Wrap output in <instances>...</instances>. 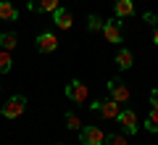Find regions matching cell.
<instances>
[{"label": "cell", "instance_id": "6da1fadb", "mask_svg": "<svg viewBox=\"0 0 158 145\" xmlns=\"http://www.w3.org/2000/svg\"><path fill=\"white\" fill-rule=\"evenodd\" d=\"M90 108H92L95 113H100L103 119H118V113H121V103H116L113 98H106V100H95Z\"/></svg>", "mask_w": 158, "mask_h": 145}, {"label": "cell", "instance_id": "7a4b0ae2", "mask_svg": "<svg viewBox=\"0 0 158 145\" xmlns=\"http://www.w3.org/2000/svg\"><path fill=\"white\" fill-rule=\"evenodd\" d=\"M24 108H27V98L24 95H13V98H8V103L3 108H0V116L6 119H16L24 113Z\"/></svg>", "mask_w": 158, "mask_h": 145}, {"label": "cell", "instance_id": "3957f363", "mask_svg": "<svg viewBox=\"0 0 158 145\" xmlns=\"http://www.w3.org/2000/svg\"><path fill=\"white\" fill-rule=\"evenodd\" d=\"M87 95H90V90H87L85 82H79V79H71V82L66 84V98L71 103H85Z\"/></svg>", "mask_w": 158, "mask_h": 145}, {"label": "cell", "instance_id": "277c9868", "mask_svg": "<svg viewBox=\"0 0 158 145\" xmlns=\"http://www.w3.org/2000/svg\"><path fill=\"white\" fill-rule=\"evenodd\" d=\"M108 95H111L116 103H129L132 92H129V87H127L121 79H111V82H108Z\"/></svg>", "mask_w": 158, "mask_h": 145}, {"label": "cell", "instance_id": "5b68a950", "mask_svg": "<svg viewBox=\"0 0 158 145\" xmlns=\"http://www.w3.org/2000/svg\"><path fill=\"white\" fill-rule=\"evenodd\" d=\"M103 37L113 45H121V21L118 19H106L103 24Z\"/></svg>", "mask_w": 158, "mask_h": 145}, {"label": "cell", "instance_id": "8992f818", "mask_svg": "<svg viewBox=\"0 0 158 145\" xmlns=\"http://www.w3.org/2000/svg\"><path fill=\"white\" fill-rule=\"evenodd\" d=\"M34 45H37V53H56L58 50V37L53 32H42V34H37Z\"/></svg>", "mask_w": 158, "mask_h": 145}, {"label": "cell", "instance_id": "52a82bcc", "mask_svg": "<svg viewBox=\"0 0 158 145\" xmlns=\"http://www.w3.org/2000/svg\"><path fill=\"white\" fill-rule=\"evenodd\" d=\"M79 140H82V145H106V134L100 127H85Z\"/></svg>", "mask_w": 158, "mask_h": 145}, {"label": "cell", "instance_id": "ba28073f", "mask_svg": "<svg viewBox=\"0 0 158 145\" xmlns=\"http://www.w3.org/2000/svg\"><path fill=\"white\" fill-rule=\"evenodd\" d=\"M116 122L121 124L124 134H135V132H137V113L132 111V108H121V113H118Z\"/></svg>", "mask_w": 158, "mask_h": 145}, {"label": "cell", "instance_id": "9c48e42d", "mask_svg": "<svg viewBox=\"0 0 158 145\" xmlns=\"http://www.w3.org/2000/svg\"><path fill=\"white\" fill-rule=\"evenodd\" d=\"M53 24H56L58 29H71L74 19H71V11H66V8L58 6L56 11H53Z\"/></svg>", "mask_w": 158, "mask_h": 145}, {"label": "cell", "instance_id": "30bf717a", "mask_svg": "<svg viewBox=\"0 0 158 145\" xmlns=\"http://www.w3.org/2000/svg\"><path fill=\"white\" fill-rule=\"evenodd\" d=\"M58 8V0H29V11L37 13H53Z\"/></svg>", "mask_w": 158, "mask_h": 145}, {"label": "cell", "instance_id": "8fae6325", "mask_svg": "<svg viewBox=\"0 0 158 145\" xmlns=\"http://www.w3.org/2000/svg\"><path fill=\"white\" fill-rule=\"evenodd\" d=\"M132 63H135L132 50H129V48H118V53H116V66L121 69V71H127V69H132Z\"/></svg>", "mask_w": 158, "mask_h": 145}, {"label": "cell", "instance_id": "7c38bea8", "mask_svg": "<svg viewBox=\"0 0 158 145\" xmlns=\"http://www.w3.org/2000/svg\"><path fill=\"white\" fill-rule=\"evenodd\" d=\"M19 19V11L11 0H0V21H16Z\"/></svg>", "mask_w": 158, "mask_h": 145}, {"label": "cell", "instance_id": "4fadbf2b", "mask_svg": "<svg viewBox=\"0 0 158 145\" xmlns=\"http://www.w3.org/2000/svg\"><path fill=\"white\" fill-rule=\"evenodd\" d=\"M16 45H19L16 32H0V48H3V50L13 53V50H16Z\"/></svg>", "mask_w": 158, "mask_h": 145}, {"label": "cell", "instance_id": "5bb4252c", "mask_svg": "<svg viewBox=\"0 0 158 145\" xmlns=\"http://www.w3.org/2000/svg\"><path fill=\"white\" fill-rule=\"evenodd\" d=\"M113 11H116V19H124V16H132L135 13V6H132V0H116Z\"/></svg>", "mask_w": 158, "mask_h": 145}, {"label": "cell", "instance_id": "9a60e30c", "mask_svg": "<svg viewBox=\"0 0 158 145\" xmlns=\"http://www.w3.org/2000/svg\"><path fill=\"white\" fill-rule=\"evenodd\" d=\"M11 66H13V58H11V53L0 48V74H8V71H11Z\"/></svg>", "mask_w": 158, "mask_h": 145}, {"label": "cell", "instance_id": "2e32d148", "mask_svg": "<svg viewBox=\"0 0 158 145\" xmlns=\"http://www.w3.org/2000/svg\"><path fill=\"white\" fill-rule=\"evenodd\" d=\"M145 129L148 132H158V108H150V113L145 116Z\"/></svg>", "mask_w": 158, "mask_h": 145}, {"label": "cell", "instance_id": "e0dca14e", "mask_svg": "<svg viewBox=\"0 0 158 145\" xmlns=\"http://www.w3.org/2000/svg\"><path fill=\"white\" fill-rule=\"evenodd\" d=\"M106 145H129V140H127V134L113 132V134H106Z\"/></svg>", "mask_w": 158, "mask_h": 145}, {"label": "cell", "instance_id": "ac0fdd59", "mask_svg": "<svg viewBox=\"0 0 158 145\" xmlns=\"http://www.w3.org/2000/svg\"><path fill=\"white\" fill-rule=\"evenodd\" d=\"M63 122H66V129H79V127H82V122H79V116L74 111H66Z\"/></svg>", "mask_w": 158, "mask_h": 145}, {"label": "cell", "instance_id": "d6986e66", "mask_svg": "<svg viewBox=\"0 0 158 145\" xmlns=\"http://www.w3.org/2000/svg\"><path fill=\"white\" fill-rule=\"evenodd\" d=\"M103 24H106V19H100V16H95V13H92L87 27H90V32H103Z\"/></svg>", "mask_w": 158, "mask_h": 145}, {"label": "cell", "instance_id": "ffe728a7", "mask_svg": "<svg viewBox=\"0 0 158 145\" xmlns=\"http://www.w3.org/2000/svg\"><path fill=\"white\" fill-rule=\"evenodd\" d=\"M150 106L158 108V90H153V92H150Z\"/></svg>", "mask_w": 158, "mask_h": 145}, {"label": "cell", "instance_id": "44dd1931", "mask_svg": "<svg viewBox=\"0 0 158 145\" xmlns=\"http://www.w3.org/2000/svg\"><path fill=\"white\" fill-rule=\"evenodd\" d=\"M145 21L148 24H156V13H145Z\"/></svg>", "mask_w": 158, "mask_h": 145}, {"label": "cell", "instance_id": "7402d4cb", "mask_svg": "<svg viewBox=\"0 0 158 145\" xmlns=\"http://www.w3.org/2000/svg\"><path fill=\"white\" fill-rule=\"evenodd\" d=\"M153 42L158 45V27H156V32H153Z\"/></svg>", "mask_w": 158, "mask_h": 145}, {"label": "cell", "instance_id": "603a6c76", "mask_svg": "<svg viewBox=\"0 0 158 145\" xmlns=\"http://www.w3.org/2000/svg\"><path fill=\"white\" fill-rule=\"evenodd\" d=\"M58 145H61V143H58Z\"/></svg>", "mask_w": 158, "mask_h": 145}]
</instances>
